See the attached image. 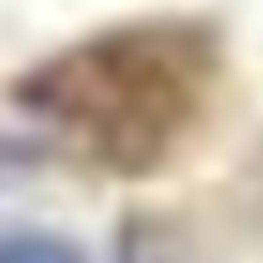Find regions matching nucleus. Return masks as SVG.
Wrapping results in <instances>:
<instances>
[{"instance_id":"nucleus-3","label":"nucleus","mask_w":263,"mask_h":263,"mask_svg":"<svg viewBox=\"0 0 263 263\" xmlns=\"http://www.w3.org/2000/svg\"><path fill=\"white\" fill-rule=\"evenodd\" d=\"M114 263H176V258H171V242H165L160 222H150V217H129V222L119 227Z\"/></svg>"},{"instance_id":"nucleus-1","label":"nucleus","mask_w":263,"mask_h":263,"mask_svg":"<svg viewBox=\"0 0 263 263\" xmlns=\"http://www.w3.org/2000/svg\"><path fill=\"white\" fill-rule=\"evenodd\" d=\"M217 78L222 57L201 26L140 21L62 47L16 83V103L52 129L72 160L145 181L191 145Z\"/></svg>"},{"instance_id":"nucleus-2","label":"nucleus","mask_w":263,"mask_h":263,"mask_svg":"<svg viewBox=\"0 0 263 263\" xmlns=\"http://www.w3.org/2000/svg\"><path fill=\"white\" fill-rule=\"evenodd\" d=\"M0 263H88L57 232H0Z\"/></svg>"}]
</instances>
